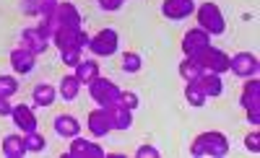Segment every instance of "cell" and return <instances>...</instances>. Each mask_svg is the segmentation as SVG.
<instances>
[{"instance_id": "17", "label": "cell", "mask_w": 260, "mask_h": 158, "mask_svg": "<svg viewBox=\"0 0 260 158\" xmlns=\"http://www.w3.org/2000/svg\"><path fill=\"white\" fill-rule=\"evenodd\" d=\"M107 117H110V125L112 130H127L130 125H133V111L120 106V104H112V106H107Z\"/></svg>"}, {"instance_id": "1", "label": "cell", "mask_w": 260, "mask_h": 158, "mask_svg": "<svg viewBox=\"0 0 260 158\" xmlns=\"http://www.w3.org/2000/svg\"><path fill=\"white\" fill-rule=\"evenodd\" d=\"M190 153L198 155V158H203V155L221 158V155L229 153V140H226L224 132H216V130L213 132H203V135H198V138L192 140Z\"/></svg>"}, {"instance_id": "10", "label": "cell", "mask_w": 260, "mask_h": 158, "mask_svg": "<svg viewBox=\"0 0 260 158\" xmlns=\"http://www.w3.org/2000/svg\"><path fill=\"white\" fill-rule=\"evenodd\" d=\"M47 44H50V39L42 34L37 26L34 29H24V34H21V47L29 50L31 55H42L47 50Z\"/></svg>"}, {"instance_id": "15", "label": "cell", "mask_w": 260, "mask_h": 158, "mask_svg": "<svg viewBox=\"0 0 260 158\" xmlns=\"http://www.w3.org/2000/svg\"><path fill=\"white\" fill-rule=\"evenodd\" d=\"M37 60V55H31L29 50H24V47H16L13 52H11V67L18 73V75H26V73H31L34 70V62Z\"/></svg>"}, {"instance_id": "9", "label": "cell", "mask_w": 260, "mask_h": 158, "mask_svg": "<svg viewBox=\"0 0 260 158\" xmlns=\"http://www.w3.org/2000/svg\"><path fill=\"white\" fill-rule=\"evenodd\" d=\"M229 70L240 78H255L257 73V57L252 52H237L234 57H229Z\"/></svg>"}, {"instance_id": "6", "label": "cell", "mask_w": 260, "mask_h": 158, "mask_svg": "<svg viewBox=\"0 0 260 158\" xmlns=\"http://www.w3.org/2000/svg\"><path fill=\"white\" fill-rule=\"evenodd\" d=\"M195 62H198L203 70L208 73H226L229 70V55L221 52V50H216V47H206L198 57H195Z\"/></svg>"}, {"instance_id": "5", "label": "cell", "mask_w": 260, "mask_h": 158, "mask_svg": "<svg viewBox=\"0 0 260 158\" xmlns=\"http://www.w3.org/2000/svg\"><path fill=\"white\" fill-rule=\"evenodd\" d=\"M117 42H120V36H117L115 29H102L89 39V50L96 57H110V55L117 52Z\"/></svg>"}, {"instance_id": "33", "label": "cell", "mask_w": 260, "mask_h": 158, "mask_svg": "<svg viewBox=\"0 0 260 158\" xmlns=\"http://www.w3.org/2000/svg\"><path fill=\"white\" fill-rule=\"evenodd\" d=\"M136 155H138V158H159L161 153H159V148H154V145H141V148L136 150Z\"/></svg>"}, {"instance_id": "13", "label": "cell", "mask_w": 260, "mask_h": 158, "mask_svg": "<svg viewBox=\"0 0 260 158\" xmlns=\"http://www.w3.org/2000/svg\"><path fill=\"white\" fill-rule=\"evenodd\" d=\"M195 83L201 86V91L206 94V99H216V96H221V94H224V83H221V75H219V73H208V70H203Z\"/></svg>"}, {"instance_id": "37", "label": "cell", "mask_w": 260, "mask_h": 158, "mask_svg": "<svg viewBox=\"0 0 260 158\" xmlns=\"http://www.w3.org/2000/svg\"><path fill=\"white\" fill-rule=\"evenodd\" d=\"M245 111H247L250 125H257V122H260V106H252V109H245Z\"/></svg>"}, {"instance_id": "7", "label": "cell", "mask_w": 260, "mask_h": 158, "mask_svg": "<svg viewBox=\"0 0 260 158\" xmlns=\"http://www.w3.org/2000/svg\"><path fill=\"white\" fill-rule=\"evenodd\" d=\"M206 47H211V34L203 31L201 26L190 29V31L182 36V52H185V57H190V60H195Z\"/></svg>"}, {"instance_id": "36", "label": "cell", "mask_w": 260, "mask_h": 158, "mask_svg": "<svg viewBox=\"0 0 260 158\" xmlns=\"http://www.w3.org/2000/svg\"><path fill=\"white\" fill-rule=\"evenodd\" d=\"M13 104H8V96H0V117H11Z\"/></svg>"}, {"instance_id": "3", "label": "cell", "mask_w": 260, "mask_h": 158, "mask_svg": "<svg viewBox=\"0 0 260 158\" xmlns=\"http://www.w3.org/2000/svg\"><path fill=\"white\" fill-rule=\"evenodd\" d=\"M89 34H86L83 29H68V26H60L57 31H55V36H52V42H55V47L60 50V52H65V50H83V47H89Z\"/></svg>"}, {"instance_id": "4", "label": "cell", "mask_w": 260, "mask_h": 158, "mask_svg": "<svg viewBox=\"0 0 260 158\" xmlns=\"http://www.w3.org/2000/svg\"><path fill=\"white\" fill-rule=\"evenodd\" d=\"M89 94H91V99H94L102 109H107V106L117 104L120 88H117L112 81H107V78H94V81L89 83Z\"/></svg>"}, {"instance_id": "12", "label": "cell", "mask_w": 260, "mask_h": 158, "mask_svg": "<svg viewBox=\"0 0 260 158\" xmlns=\"http://www.w3.org/2000/svg\"><path fill=\"white\" fill-rule=\"evenodd\" d=\"M195 11V3L192 0H164L161 3V13L172 21H182L187 18L190 13Z\"/></svg>"}, {"instance_id": "29", "label": "cell", "mask_w": 260, "mask_h": 158, "mask_svg": "<svg viewBox=\"0 0 260 158\" xmlns=\"http://www.w3.org/2000/svg\"><path fill=\"white\" fill-rule=\"evenodd\" d=\"M117 104L133 111V109L138 106V94H133V91H120V99H117Z\"/></svg>"}, {"instance_id": "11", "label": "cell", "mask_w": 260, "mask_h": 158, "mask_svg": "<svg viewBox=\"0 0 260 158\" xmlns=\"http://www.w3.org/2000/svg\"><path fill=\"white\" fill-rule=\"evenodd\" d=\"M11 117H13V122L21 127V132H34L37 130V117H34V109L31 106H26V104H13V109H11Z\"/></svg>"}, {"instance_id": "30", "label": "cell", "mask_w": 260, "mask_h": 158, "mask_svg": "<svg viewBox=\"0 0 260 158\" xmlns=\"http://www.w3.org/2000/svg\"><path fill=\"white\" fill-rule=\"evenodd\" d=\"M60 57H62V65H68V67H76L83 60L81 50H65V52H60Z\"/></svg>"}, {"instance_id": "26", "label": "cell", "mask_w": 260, "mask_h": 158, "mask_svg": "<svg viewBox=\"0 0 260 158\" xmlns=\"http://www.w3.org/2000/svg\"><path fill=\"white\" fill-rule=\"evenodd\" d=\"M24 145H26L29 153H42V150L47 148V140H45V135H39V132L34 130V132H26V135H24Z\"/></svg>"}, {"instance_id": "16", "label": "cell", "mask_w": 260, "mask_h": 158, "mask_svg": "<svg viewBox=\"0 0 260 158\" xmlns=\"http://www.w3.org/2000/svg\"><path fill=\"white\" fill-rule=\"evenodd\" d=\"M55 18L60 26H68V29H81V13L73 3H57L55 8Z\"/></svg>"}, {"instance_id": "34", "label": "cell", "mask_w": 260, "mask_h": 158, "mask_svg": "<svg viewBox=\"0 0 260 158\" xmlns=\"http://www.w3.org/2000/svg\"><path fill=\"white\" fill-rule=\"evenodd\" d=\"M122 3L125 0H99V8L102 11H117V8H122Z\"/></svg>"}, {"instance_id": "18", "label": "cell", "mask_w": 260, "mask_h": 158, "mask_svg": "<svg viewBox=\"0 0 260 158\" xmlns=\"http://www.w3.org/2000/svg\"><path fill=\"white\" fill-rule=\"evenodd\" d=\"M55 132L60 135V138H76V135L81 132V125H78V120L73 117V114H60V117H55Z\"/></svg>"}, {"instance_id": "23", "label": "cell", "mask_w": 260, "mask_h": 158, "mask_svg": "<svg viewBox=\"0 0 260 158\" xmlns=\"http://www.w3.org/2000/svg\"><path fill=\"white\" fill-rule=\"evenodd\" d=\"M78 91H81V81H78L76 75H65V78L60 81L57 94H60L65 101H73V99L78 96Z\"/></svg>"}, {"instance_id": "21", "label": "cell", "mask_w": 260, "mask_h": 158, "mask_svg": "<svg viewBox=\"0 0 260 158\" xmlns=\"http://www.w3.org/2000/svg\"><path fill=\"white\" fill-rule=\"evenodd\" d=\"M29 150L24 145V135H8L3 140V155L6 158H24Z\"/></svg>"}, {"instance_id": "28", "label": "cell", "mask_w": 260, "mask_h": 158, "mask_svg": "<svg viewBox=\"0 0 260 158\" xmlns=\"http://www.w3.org/2000/svg\"><path fill=\"white\" fill-rule=\"evenodd\" d=\"M18 91V81L13 75H0V96H13Z\"/></svg>"}, {"instance_id": "24", "label": "cell", "mask_w": 260, "mask_h": 158, "mask_svg": "<svg viewBox=\"0 0 260 158\" xmlns=\"http://www.w3.org/2000/svg\"><path fill=\"white\" fill-rule=\"evenodd\" d=\"M185 99H187L190 106H203V104H206V94L201 91V86L195 83V81H187V86H185Z\"/></svg>"}, {"instance_id": "22", "label": "cell", "mask_w": 260, "mask_h": 158, "mask_svg": "<svg viewBox=\"0 0 260 158\" xmlns=\"http://www.w3.org/2000/svg\"><path fill=\"white\" fill-rule=\"evenodd\" d=\"M55 96H57V91H55V86H50V83H37L34 91H31V99H34L37 106H52Z\"/></svg>"}, {"instance_id": "2", "label": "cell", "mask_w": 260, "mask_h": 158, "mask_svg": "<svg viewBox=\"0 0 260 158\" xmlns=\"http://www.w3.org/2000/svg\"><path fill=\"white\" fill-rule=\"evenodd\" d=\"M198 26L203 31H208L211 36H219L226 31V21H224V13L216 3H203L198 8Z\"/></svg>"}, {"instance_id": "31", "label": "cell", "mask_w": 260, "mask_h": 158, "mask_svg": "<svg viewBox=\"0 0 260 158\" xmlns=\"http://www.w3.org/2000/svg\"><path fill=\"white\" fill-rule=\"evenodd\" d=\"M21 11H24L26 16H39L42 0H21Z\"/></svg>"}, {"instance_id": "20", "label": "cell", "mask_w": 260, "mask_h": 158, "mask_svg": "<svg viewBox=\"0 0 260 158\" xmlns=\"http://www.w3.org/2000/svg\"><path fill=\"white\" fill-rule=\"evenodd\" d=\"M73 75L81 81V83H86V86H89L94 78H99V62L96 60H81L76 67H73Z\"/></svg>"}, {"instance_id": "27", "label": "cell", "mask_w": 260, "mask_h": 158, "mask_svg": "<svg viewBox=\"0 0 260 158\" xmlns=\"http://www.w3.org/2000/svg\"><path fill=\"white\" fill-rule=\"evenodd\" d=\"M141 65H143V60H141L138 52H125L122 55V73H138Z\"/></svg>"}, {"instance_id": "14", "label": "cell", "mask_w": 260, "mask_h": 158, "mask_svg": "<svg viewBox=\"0 0 260 158\" xmlns=\"http://www.w3.org/2000/svg\"><path fill=\"white\" fill-rule=\"evenodd\" d=\"M86 125H89V132L94 135V138H104V135L112 130L110 117H107V111H104L102 106L94 109V111H89V117H86Z\"/></svg>"}, {"instance_id": "8", "label": "cell", "mask_w": 260, "mask_h": 158, "mask_svg": "<svg viewBox=\"0 0 260 158\" xmlns=\"http://www.w3.org/2000/svg\"><path fill=\"white\" fill-rule=\"evenodd\" d=\"M102 155H107L102 145H96L94 140H83L78 135L68 145V150H65V158H102Z\"/></svg>"}, {"instance_id": "19", "label": "cell", "mask_w": 260, "mask_h": 158, "mask_svg": "<svg viewBox=\"0 0 260 158\" xmlns=\"http://www.w3.org/2000/svg\"><path fill=\"white\" fill-rule=\"evenodd\" d=\"M240 104H242L245 109L260 106V81H257V78H247V83L242 86V96H240Z\"/></svg>"}, {"instance_id": "25", "label": "cell", "mask_w": 260, "mask_h": 158, "mask_svg": "<svg viewBox=\"0 0 260 158\" xmlns=\"http://www.w3.org/2000/svg\"><path fill=\"white\" fill-rule=\"evenodd\" d=\"M177 70H180V75H182L185 81H198V75L203 73V67H201L198 62H195V60L185 57V60L180 62V67H177Z\"/></svg>"}, {"instance_id": "35", "label": "cell", "mask_w": 260, "mask_h": 158, "mask_svg": "<svg viewBox=\"0 0 260 158\" xmlns=\"http://www.w3.org/2000/svg\"><path fill=\"white\" fill-rule=\"evenodd\" d=\"M57 3H60V0H42V11H39V16H50V13H55Z\"/></svg>"}, {"instance_id": "32", "label": "cell", "mask_w": 260, "mask_h": 158, "mask_svg": "<svg viewBox=\"0 0 260 158\" xmlns=\"http://www.w3.org/2000/svg\"><path fill=\"white\" fill-rule=\"evenodd\" d=\"M245 148H247L250 153H260V132H257V130H252L247 138H245Z\"/></svg>"}]
</instances>
